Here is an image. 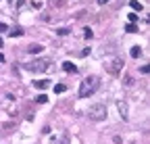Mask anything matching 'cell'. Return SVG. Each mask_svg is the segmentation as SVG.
<instances>
[{"label":"cell","mask_w":150,"mask_h":144,"mask_svg":"<svg viewBox=\"0 0 150 144\" xmlns=\"http://www.w3.org/2000/svg\"><path fill=\"white\" fill-rule=\"evenodd\" d=\"M98 86H100V79L98 77H96V75H88L81 82V86H79V96H81V98L92 96L96 90H98Z\"/></svg>","instance_id":"obj_1"},{"label":"cell","mask_w":150,"mask_h":144,"mask_svg":"<svg viewBox=\"0 0 150 144\" xmlns=\"http://www.w3.org/2000/svg\"><path fill=\"white\" fill-rule=\"evenodd\" d=\"M25 69L31 71V73H44V71H50L52 65H50L48 59H36L31 63H25Z\"/></svg>","instance_id":"obj_2"},{"label":"cell","mask_w":150,"mask_h":144,"mask_svg":"<svg viewBox=\"0 0 150 144\" xmlns=\"http://www.w3.org/2000/svg\"><path fill=\"white\" fill-rule=\"evenodd\" d=\"M88 117H90L92 121H102V119H107V106L104 104H92L90 109H88Z\"/></svg>","instance_id":"obj_3"},{"label":"cell","mask_w":150,"mask_h":144,"mask_svg":"<svg viewBox=\"0 0 150 144\" xmlns=\"http://www.w3.org/2000/svg\"><path fill=\"white\" fill-rule=\"evenodd\" d=\"M121 67H123V63H121L119 59H113L111 63H104V69H107L109 73H119Z\"/></svg>","instance_id":"obj_4"},{"label":"cell","mask_w":150,"mask_h":144,"mask_svg":"<svg viewBox=\"0 0 150 144\" xmlns=\"http://www.w3.org/2000/svg\"><path fill=\"white\" fill-rule=\"evenodd\" d=\"M63 69L67 71V73H75V71H77V67L73 65L71 61H65V63H63Z\"/></svg>","instance_id":"obj_5"},{"label":"cell","mask_w":150,"mask_h":144,"mask_svg":"<svg viewBox=\"0 0 150 144\" xmlns=\"http://www.w3.org/2000/svg\"><path fill=\"white\" fill-rule=\"evenodd\" d=\"M33 86L40 88V90H46V88L50 86V82H48V79H36V82H33Z\"/></svg>","instance_id":"obj_6"},{"label":"cell","mask_w":150,"mask_h":144,"mask_svg":"<svg viewBox=\"0 0 150 144\" xmlns=\"http://www.w3.org/2000/svg\"><path fill=\"white\" fill-rule=\"evenodd\" d=\"M44 46H40V44H31V46H27V52H31V55H38V52H42Z\"/></svg>","instance_id":"obj_7"},{"label":"cell","mask_w":150,"mask_h":144,"mask_svg":"<svg viewBox=\"0 0 150 144\" xmlns=\"http://www.w3.org/2000/svg\"><path fill=\"white\" fill-rule=\"evenodd\" d=\"M129 55L134 57V59H138L140 55H142V48H140V46H131V50H129Z\"/></svg>","instance_id":"obj_8"},{"label":"cell","mask_w":150,"mask_h":144,"mask_svg":"<svg viewBox=\"0 0 150 144\" xmlns=\"http://www.w3.org/2000/svg\"><path fill=\"white\" fill-rule=\"evenodd\" d=\"M117 106H119V111H121V117L125 119V117H127V104H125V102H119Z\"/></svg>","instance_id":"obj_9"},{"label":"cell","mask_w":150,"mask_h":144,"mask_svg":"<svg viewBox=\"0 0 150 144\" xmlns=\"http://www.w3.org/2000/svg\"><path fill=\"white\" fill-rule=\"evenodd\" d=\"M129 6L134 8V11H142V8H144V6H142V2H138V0H131Z\"/></svg>","instance_id":"obj_10"},{"label":"cell","mask_w":150,"mask_h":144,"mask_svg":"<svg viewBox=\"0 0 150 144\" xmlns=\"http://www.w3.org/2000/svg\"><path fill=\"white\" fill-rule=\"evenodd\" d=\"M140 27H138V25L136 23H129V25H125V31H129V33H136Z\"/></svg>","instance_id":"obj_11"},{"label":"cell","mask_w":150,"mask_h":144,"mask_svg":"<svg viewBox=\"0 0 150 144\" xmlns=\"http://www.w3.org/2000/svg\"><path fill=\"white\" fill-rule=\"evenodd\" d=\"M8 35H11V38H19V35H23V29H11Z\"/></svg>","instance_id":"obj_12"},{"label":"cell","mask_w":150,"mask_h":144,"mask_svg":"<svg viewBox=\"0 0 150 144\" xmlns=\"http://www.w3.org/2000/svg\"><path fill=\"white\" fill-rule=\"evenodd\" d=\"M65 90H67V86H65V84H56V86H54V92H56V94H63Z\"/></svg>","instance_id":"obj_13"},{"label":"cell","mask_w":150,"mask_h":144,"mask_svg":"<svg viewBox=\"0 0 150 144\" xmlns=\"http://www.w3.org/2000/svg\"><path fill=\"white\" fill-rule=\"evenodd\" d=\"M92 35H94V31H92L90 27H86V31H83V38H86V40H90Z\"/></svg>","instance_id":"obj_14"},{"label":"cell","mask_w":150,"mask_h":144,"mask_svg":"<svg viewBox=\"0 0 150 144\" xmlns=\"http://www.w3.org/2000/svg\"><path fill=\"white\" fill-rule=\"evenodd\" d=\"M138 21V13H129V23H136Z\"/></svg>","instance_id":"obj_15"},{"label":"cell","mask_w":150,"mask_h":144,"mask_svg":"<svg viewBox=\"0 0 150 144\" xmlns=\"http://www.w3.org/2000/svg\"><path fill=\"white\" fill-rule=\"evenodd\" d=\"M56 33H58V35H67L69 29H67V27H60V29H56Z\"/></svg>","instance_id":"obj_16"},{"label":"cell","mask_w":150,"mask_h":144,"mask_svg":"<svg viewBox=\"0 0 150 144\" xmlns=\"http://www.w3.org/2000/svg\"><path fill=\"white\" fill-rule=\"evenodd\" d=\"M36 100H38V102H46V100H48V96H46V94H40Z\"/></svg>","instance_id":"obj_17"},{"label":"cell","mask_w":150,"mask_h":144,"mask_svg":"<svg viewBox=\"0 0 150 144\" xmlns=\"http://www.w3.org/2000/svg\"><path fill=\"white\" fill-rule=\"evenodd\" d=\"M0 31H2V33H4V31H8V27H6L4 23H0Z\"/></svg>","instance_id":"obj_18"},{"label":"cell","mask_w":150,"mask_h":144,"mask_svg":"<svg viewBox=\"0 0 150 144\" xmlns=\"http://www.w3.org/2000/svg\"><path fill=\"white\" fill-rule=\"evenodd\" d=\"M96 2H98V4H107L109 0H96Z\"/></svg>","instance_id":"obj_19"},{"label":"cell","mask_w":150,"mask_h":144,"mask_svg":"<svg viewBox=\"0 0 150 144\" xmlns=\"http://www.w3.org/2000/svg\"><path fill=\"white\" fill-rule=\"evenodd\" d=\"M2 46H4V42H2V38H0V48H2Z\"/></svg>","instance_id":"obj_20"}]
</instances>
